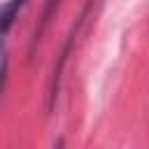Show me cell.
Masks as SVG:
<instances>
[{
  "instance_id": "1",
  "label": "cell",
  "mask_w": 149,
  "mask_h": 149,
  "mask_svg": "<svg viewBox=\"0 0 149 149\" xmlns=\"http://www.w3.org/2000/svg\"><path fill=\"white\" fill-rule=\"evenodd\" d=\"M23 5H26V0H7L5 5H0V35H5L12 28V23L19 16Z\"/></svg>"
},
{
  "instance_id": "2",
  "label": "cell",
  "mask_w": 149,
  "mask_h": 149,
  "mask_svg": "<svg viewBox=\"0 0 149 149\" xmlns=\"http://www.w3.org/2000/svg\"><path fill=\"white\" fill-rule=\"evenodd\" d=\"M58 7H61V0H47V5H44V12H42V21H40V26H37V30H35V35H33V47L40 42V37L44 35V30L49 28V21L54 19V14L58 12Z\"/></svg>"
},
{
  "instance_id": "3",
  "label": "cell",
  "mask_w": 149,
  "mask_h": 149,
  "mask_svg": "<svg viewBox=\"0 0 149 149\" xmlns=\"http://www.w3.org/2000/svg\"><path fill=\"white\" fill-rule=\"evenodd\" d=\"M5 74H7V49H5V40L0 35V93L5 86Z\"/></svg>"
},
{
  "instance_id": "4",
  "label": "cell",
  "mask_w": 149,
  "mask_h": 149,
  "mask_svg": "<svg viewBox=\"0 0 149 149\" xmlns=\"http://www.w3.org/2000/svg\"><path fill=\"white\" fill-rule=\"evenodd\" d=\"M54 149H63V140H58V142L54 144Z\"/></svg>"
}]
</instances>
